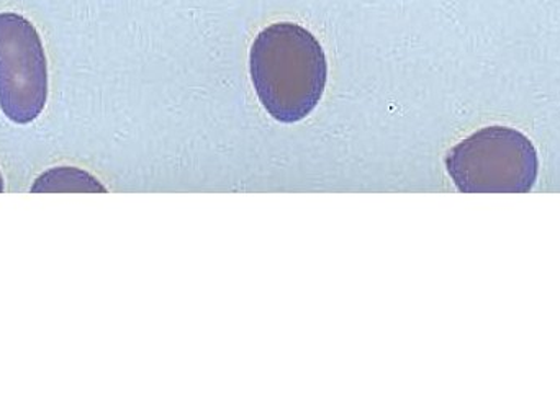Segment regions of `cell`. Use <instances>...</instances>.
Instances as JSON below:
<instances>
[{
	"label": "cell",
	"instance_id": "1",
	"mask_svg": "<svg viewBox=\"0 0 560 419\" xmlns=\"http://www.w3.org/2000/svg\"><path fill=\"white\" fill-rule=\"evenodd\" d=\"M253 84L262 107L280 124L308 117L325 92V53L318 39L295 23H275L253 43Z\"/></svg>",
	"mask_w": 560,
	"mask_h": 419
},
{
	"label": "cell",
	"instance_id": "2",
	"mask_svg": "<svg viewBox=\"0 0 560 419\" xmlns=\"http://www.w3.org/2000/svg\"><path fill=\"white\" fill-rule=\"evenodd\" d=\"M446 167L460 193L526 194L538 177V153L520 131L489 127L451 150Z\"/></svg>",
	"mask_w": 560,
	"mask_h": 419
},
{
	"label": "cell",
	"instance_id": "3",
	"mask_svg": "<svg viewBox=\"0 0 560 419\" xmlns=\"http://www.w3.org/2000/svg\"><path fill=\"white\" fill-rule=\"evenodd\" d=\"M48 101V61L32 22L0 13V108L10 121L28 125Z\"/></svg>",
	"mask_w": 560,
	"mask_h": 419
},
{
	"label": "cell",
	"instance_id": "4",
	"mask_svg": "<svg viewBox=\"0 0 560 419\" xmlns=\"http://www.w3.org/2000/svg\"><path fill=\"white\" fill-rule=\"evenodd\" d=\"M101 181L79 167L59 166L36 177L32 194H105Z\"/></svg>",
	"mask_w": 560,
	"mask_h": 419
},
{
	"label": "cell",
	"instance_id": "5",
	"mask_svg": "<svg viewBox=\"0 0 560 419\" xmlns=\"http://www.w3.org/2000/svg\"><path fill=\"white\" fill-rule=\"evenodd\" d=\"M3 190H5V184H3L2 173H0V194H3Z\"/></svg>",
	"mask_w": 560,
	"mask_h": 419
}]
</instances>
